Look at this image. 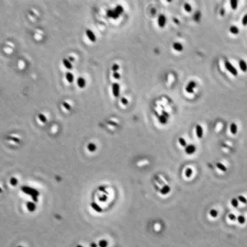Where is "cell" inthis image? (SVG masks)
I'll return each instance as SVG.
<instances>
[{"mask_svg":"<svg viewBox=\"0 0 247 247\" xmlns=\"http://www.w3.org/2000/svg\"><path fill=\"white\" fill-rule=\"evenodd\" d=\"M22 190L23 192H25L26 194H27L31 195V197L33 198H36V196L38 195V192H37L35 190H34V189L30 188V187L23 186V187H22Z\"/></svg>","mask_w":247,"mask_h":247,"instance_id":"1","label":"cell"},{"mask_svg":"<svg viewBox=\"0 0 247 247\" xmlns=\"http://www.w3.org/2000/svg\"><path fill=\"white\" fill-rule=\"evenodd\" d=\"M225 67H226V68L227 69V71H229V72H230L233 76H237L238 72H237V70L236 69V68L234 67V66L232 65L229 61H226L225 62Z\"/></svg>","mask_w":247,"mask_h":247,"instance_id":"2","label":"cell"},{"mask_svg":"<svg viewBox=\"0 0 247 247\" xmlns=\"http://www.w3.org/2000/svg\"><path fill=\"white\" fill-rule=\"evenodd\" d=\"M112 92L114 96L118 97L119 96V92H120V87H119V83L117 82H114L112 85Z\"/></svg>","mask_w":247,"mask_h":247,"instance_id":"3","label":"cell"},{"mask_svg":"<svg viewBox=\"0 0 247 247\" xmlns=\"http://www.w3.org/2000/svg\"><path fill=\"white\" fill-rule=\"evenodd\" d=\"M166 22H167V18H166V17H165L164 15H162V14H161V15L158 17V20H157L158 26L162 28V27H164L165 26H166Z\"/></svg>","mask_w":247,"mask_h":247,"instance_id":"4","label":"cell"},{"mask_svg":"<svg viewBox=\"0 0 247 247\" xmlns=\"http://www.w3.org/2000/svg\"><path fill=\"white\" fill-rule=\"evenodd\" d=\"M195 87H196V82L191 81V82H190V83L187 85L186 88H185V91L188 93H193L194 89Z\"/></svg>","mask_w":247,"mask_h":247,"instance_id":"5","label":"cell"},{"mask_svg":"<svg viewBox=\"0 0 247 247\" xmlns=\"http://www.w3.org/2000/svg\"><path fill=\"white\" fill-rule=\"evenodd\" d=\"M195 151H196V148H195V146H194V145L190 144L185 147V152H186L187 154L191 155L193 154V153H194Z\"/></svg>","mask_w":247,"mask_h":247,"instance_id":"6","label":"cell"},{"mask_svg":"<svg viewBox=\"0 0 247 247\" xmlns=\"http://www.w3.org/2000/svg\"><path fill=\"white\" fill-rule=\"evenodd\" d=\"M86 34H87V36L88 37V39L91 40V42H95V41L96 40V35H95V34L93 33V32L91 31V30H86Z\"/></svg>","mask_w":247,"mask_h":247,"instance_id":"7","label":"cell"},{"mask_svg":"<svg viewBox=\"0 0 247 247\" xmlns=\"http://www.w3.org/2000/svg\"><path fill=\"white\" fill-rule=\"evenodd\" d=\"M77 86H78L80 88H83L85 86H86V81H85V79L82 77L77 78Z\"/></svg>","mask_w":247,"mask_h":247,"instance_id":"8","label":"cell"},{"mask_svg":"<svg viewBox=\"0 0 247 247\" xmlns=\"http://www.w3.org/2000/svg\"><path fill=\"white\" fill-rule=\"evenodd\" d=\"M196 134H197V137H198V138H201L202 137H203V128L198 125H196Z\"/></svg>","mask_w":247,"mask_h":247,"instance_id":"9","label":"cell"},{"mask_svg":"<svg viewBox=\"0 0 247 247\" xmlns=\"http://www.w3.org/2000/svg\"><path fill=\"white\" fill-rule=\"evenodd\" d=\"M239 67H240V70H241L242 72H247V64L245 63V61L244 60L239 61Z\"/></svg>","mask_w":247,"mask_h":247,"instance_id":"10","label":"cell"},{"mask_svg":"<svg viewBox=\"0 0 247 247\" xmlns=\"http://www.w3.org/2000/svg\"><path fill=\"white\" fill-rule=\"evenodd\" d=\"M63 64H64V67H65L66 68H68V69H72V64H71V62L68 60V59H63Z\"/></svg>","mask_w":247,"mask_h":247,"instance_id":"11","label":"cell"},{"mask_svg":"<svg viewBox=\"0 0 247 247\" xmlns=\"http://www.w3.org/2000/svg\"><path fill=\"white\" fill-rule=\"evenodd\" d=\"M107 16L109 17H111V18H114V19H116L119 17V15H117L116 12H114V10H108L107 11Z\"/></svg>","mask_w":247,"mask_h":247,"instance_id":"12","label":"cell"},{"mask_svg":"<svg viewBox=\"0 0 247 247\" xmlns=\"http://www.w3.org/2000/svg\"><path fill=\"white\" fill-rule=\"evenodd\" d=\"M173 48L176 51H182L183 50V46H182L180 43H178V42H175L173 44Z\"/></svg>","mask_w":247,"mask_h":247,"instance_id":"13","label":"cell"},{"mask_svg":"<svg viewBox=\"0 0 247 247\" xmlns=\"http://www.w3.org/2000/svg\"><path fill=\"white\" fill-rule=\"evenodd\" d=\"M27 207L28 211H30V212H33V211H35V203H33L32 202H28V203H27Z\"/></svg>","mask_w":247,"mask_h":247,"instance_id":"14","label":"cell"},{"mask_svg":"<svg viewBox=\"0 0 247 247\" xmlns=\"http://www.w3.org/2000/svg\"><path fill=\"white\" fill-rule=\"evenodd\" d=\"M230 130H231V133L232 134H236L237 133V125H236L235 123H232V125L230 126Z\"/></svg>","mask_w":247,"mask_h":247,"instance_id":"15","label":"cell"},{"mask_svg":"<svg viewBox=\"0 0 247 247\" xmlns=\"http://www.w3.org/2000/svg\"><path fill=\"white\" fill-rule=\"evenodd\" d=\"M66 79H67V81L68 82H72L74 80V76L72 73H71V72H67L66 73Z\"/></svg>","mask_w":247,"mask_h":247,"instance_id":"16","label":"cell"},{"mask_svg":"<svg viewBox=\"0 0 247 247\" xmlns=\"http://www.w3.org/2000/svg\"><path fill=\"white\" fill-rule=\"evenodd\" d=\"M114 11L116 12V14H117V15H119V16L121 13H122L123 12H124V8H123V7H122V6H120V5H118L117 7H116L114 9Z\"/></svg>","mask_w":247,"mask_h":247,"instance_id":"17","label":"cell"},{"mask_svg":"<svg viewBox=\"0 0 247 247\" xmlns=\"http://www.w3.org/2000/svg\"><path fill=\"white\" fill-rule=\"evenodd\" d=\"M170 187L167 186V185H166V186H164L162 189L161 190V193L162 194H168L169 192H170Z\"/></svg>","mask_w":247,"mask_h":247,"instance_id":"18","label":"cell"},{"mask_svg":"<svg viewBox=\"0 0 247 247\" xmlns=\"http://www.w3.org/2000/svg\"><path fill=\"white\" fill-rule=\"evenodd\" d=\"M230 31L231 33L234 34V35H237L239 33V29L236 27H235V26H232V27H230Z\"/></svg>","mask_w":247,"mask_h":247,"instance_id":"19","label":"cell"},{"mask_svg":"<svg viewBox=\"0 0 247 247\" xmlns=\"http://www.w3.org/2000/svg\"><path fill=\"white\" fill-rule=\"evenodd\" d=\"M87 149L89 150L90 152H94L96 151V146L94 143H89V144L87 145Z\"/></svg>","mask_w":247,"mask_h":247,"instance_id":"20","label":"cell"},{"mask_svg":"<svg viewBox=\"0 0 247 247\" xmlns=\"http://www.w3.org/2000/svg\"><path fill=\"white\" fill-rule=\"evenodd\" d=\"M217 167L219 169V170L222 171H227V167H226L223 164H222V163H220V162L217 163Z\"/></svg>","mask_w":247,"mask_h":247,"instance_id":"21","label":"cell"},{"mask_svg":"<svg viewBox=\"0 0 247 247\" xmlns=\"http://www.w3.org/2000/svg\"><path fill=\"white\" fill-rule=\"evenodd\" d=\"M193 175V170L191 168H187L185 170V176L186 177H190L191 175Z\"/></svg>","mask_w":247,"mask_h":247,"instance_id":"22","label":"cell"},{"mask_svg":"<svg viewBox=\"0 0 247 247\" xmlns=\"http://www.w3.org/2000/svg\"><path fill=\"white\" fill-rule=\"evenodd\" d=\"M237 5H238V2L236 0H232L231 1V6H232V9H236L237 8Z\"/></svg>","mask_w":247,"mask_h":247,"instance_id":"23","label":"cell"},{"mask_svg":"<svg viewBox=\"0 0 247 247\" xmlns=\"http://www.w3.org/2000/svg\"><path fill=\"white\" fill-rule=\"evenodd\" d=\"M159 120H160V122H161V124H163V125H164V124H166V123H167V118L166 117L164 114H161V115L159 117Z\"/></svg>","mask_w":247,"mask_h":247,"instance_id":"24","label":"cell"},{"mask_svg":"<svg viewBox=\"0 0 247 247\" xmlns=\"http://www.w3.org/2000/svg\"><path fill=\"white\" fill-rule=\"evenodd\" d=\"M107 245H108V242L106 241V240H100V242H99V246L100 247H107Z\"/></svg>","mask_w":247,"mask_h":247,"instance_id":"25","label":"cell"},{"mask_svg":"<svg viewBox=\"0 0 247 247\" xmlns=\"http://www.w3.org/2000/svg\"><path fill=\"white\" fill-rule=\"evenodd\" d=\"M184 8H185V10L187 12H190L192 11L191 6H190L189 4H185V5H184Z\"/></svg>","mask_w":247,"mask_h":247,"instance_id":"26","label":"cell"},{"mask_svg":"<svg viewBox=\"0 0 247 247\" xmlns=\"http://www.w3.org/2000/svg\"><path fill=\"white\" fill-rule=\"evenodd\" d=\"M38 117H39V119H40V120L41 121V122H43V123H46V120H47L46 117V116H45L43 114H40L38 115Z\"/></svg>","mask_w":247,"mask_h":247,"instance_id":"27","label":"cell"},{"mask_svg":"<svg viewBox=\"0 0 247 247\" xmlns=\"http://www.w3.org/2000/svg\"><path fill=\"white\" fill-rule=\"evenodd\" d=\"M245 217H244V216H242V215L239 216V217H238V222H239V223H240V224H244V223H245Z\"/></svg>","mask_w":247,"mask_h":247,"instance_id":"28","label":"cell"},{"mask_svg":"<svg viewBox=\"0 0 247 247\" xmlns=\"http://www.w3.org/2000/svg\"><path fill=\"white\" fill-rule=\"evenodd\" d=\"M179 143H180V144L181 145L182 147H186V141H185V139H184L183 138H179Z\"/></svg>","mask_w":247,"mask_h":247,"instance_id":"29","label":"cell"},{"mask_svg":"<svg viewBox=\"0 0 247 247\" xmlns=\"http://www.w3.org/2000/svg\"><path fill=\"white\" fill-rule=\"evenodd\" d=\"M232 205L234 208L238 207V200L236 199V198H232Z\"/></svg>","mask_w":247,"mask_h":247,"instance_id":"30","label":"cell"},{"mask_svg":"<svg viewBox=\"0 0 247 247\" xmlns=\"http://www.w3.org/2000/svg\"><path fill=\"white\" fill-rule=\"evenodd\" d=\"M210 215H211V217H216L217 216V211L215 210V209H211Z\"/></svg>","mask_w":247,"mask_h":247,"instance_id":"31","label":"cell"},{"mask_svg":"<svg viewBox=\"0 0 247 247\" xmlns=\"http://www.w3.org/2000/svg\"><path fill=\"white\" fill-rule=\"evenodd\" d=\"M238 199H239V201H240L243 203H246V202H247V199L244 196H242V195H240V196L238 197Z\"/></svg>","mask_w":247,"mask_h":247,"instance_id":"32","label":"cell"},{"mask_svg":"<svg viewBox=\"0 0 247 247\" xmlns=\"http://www.w3.org/2000/svg\"><path fill=\"white\" fill-rule=\"evenodd\" d=\"M10 184L12 185H13V186L14 185H17V180L16 178H12L10 180Z\"/></svg>","mask_w":247,"mask_h":247,"instance_id":"33","label":"cell"},{"mask_svg":"<svg viewBox=\"0 0 247 247\" xmlns=\"http://www.w3.org/2000/svg\"><path fill=\"white\" fill-rule=\"evenodd\" d=\"M119 66L117 64H113V66H112V70L114 71V72H115L116 71L119 69Z\"/></svg>","mask_w":247,"mask_h":247,"instance_id":"34","label":"cell"},{"mask_svg":"<svg viewBox=\"0 0 247 247\" xmlns=\"http://www.w3.org/2000/svg\"><path fill=\"white\" fill-rule=\"evenodd\" d=\"M242 24L243 26H247V15H245L242 19Z\"/></svg>","mask_w":247,"mask_h":247,"instance_id":"35","label":"cell"},{"mask_svg":"<svg viewBox=\"0 0 247 247\" xmlns=\"http://www.w3.org/2000/svg\"><path fill=\"white\" fill-rule=\"evenodd\" d=\"M63 106H64V107L65 108L66 110H69L71 109V106H69V104H68L67 102H63Z\"/></svg>","mask_w":247,"mask_h":247,"instance_id":"36","label":"cell"},{"mask_svg":"<svg viewBox=\"0 0 247 247\" xmlns=\"http://www.w3.org/2000/svg\"><path fill=\"white\" fill-rule=\"evenodd\" d=\"M121 102H122L123 105H127V104H128V102H129V101L125 97H122V98H121Z\"/></svg>","mask_w":247,"mask_h":247,"instance_id":"37","label":"cell"},{"mask_svg":"<svg viewBox=\"0 0 247 247\" xmlns=\"http://www.w3.org/2000/svg\"><path fill=\"white\" fill-rule=\"evenodd\" d=\"M113 77L115 79H119L120 78V74L118 73V72H114V74H113Z\"/></svg>","mask_w":247,"mask_h":247,"instance_id":"38","label":"cell"},{"mask_svg":"<svg viewBox=\"0 0 247 247\" xmlns=\"http://www.w3.org/2000/svg\"><path fill=\"white\" fill-rule=\"evenodd\" d=\"M91 206H92V207H94V208H93V209H95V210L98 211V212L101 211V209H98L99 207H98V206H97L96 204H95V203H92V204H91Z\"/></svg>","mask_w":247,"mask_h":247,"instance_id":"39","label":"cell"},{"mask_svg":"<svg viewBox=\"0 0 247 247\" xmlns=\"http://www.w3.org/2000/svg\"><path fill=\"white\" fill-rule=\"evenodd\" d=\"M228 218L230 219V220H232V221H235L236 216L234 215V214H232V213H230V214L228 215Z\"/></svg>","mask_w":247,"mask_h":247,"instance_id":"40","label":"cell"},{"mask_svg":"<svg viewBox=\"0 0 247 247\" xmlns=\"http://www.w3.org/2000/svg\"><path fill=\"white\" fill-rule=\"evenodd\" d=\"M68 60L71 62V61H73V60H74V59H73V58H72V57H69V59H68Z\"/></svg>","mask_w":247,"mask_h":247,"instance_id":"41","label":"cell"},{"mask_svg":"<svg viewBox=\"0 0 247 247\" xmlns=\"http://www.w3.org/2000/svg\"><path fill=\"white\" fill-rule=\"evenodd\" d=\"M91 247H96V245H95L94 243L91 244Z\"/></svg>","mask_w":247,"mask_h":247,"instance_id":"42","label":"cell"},{"mask_svg":"<svg viewBox=\"0 0 247 247\" xmlns=\"http://www.w3.org/2000/svg\"><path fill=\"white\" fill-rule=\"evenodd\" d=\"M77 247H82V246H81V245H77Z\"/></svg>","mask_w":247,"mask_h":247,"instance_id":"43","label":"cell"},{"mask_svg":"<svg viewBox=\"0 0 247 247\" xmlns=\"http://www.w3.org/2000/svg\"><path fill=\"white\" fill-rule=\"evenodd\" d=\"M19 247H22V246H19Z\"/></svg>","mask_w":247,"mask_h":247,"instance_id":"44","label":"cell"}]
</instances>
